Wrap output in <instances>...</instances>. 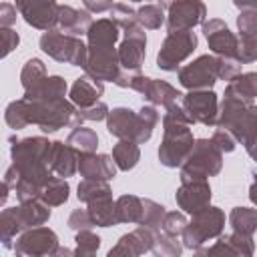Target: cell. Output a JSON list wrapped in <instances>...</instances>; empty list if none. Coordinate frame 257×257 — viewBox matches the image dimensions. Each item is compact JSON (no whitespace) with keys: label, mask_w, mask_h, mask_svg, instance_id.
I'll return each mask as SVG.
<instances>
[{"label":"cell","mask_w":257,"mask_h":257,"mask_svg":"<svg viewBox=\"0 0 257 257\" xmlns=\"http://www.w3.org/2000/svg\"><path fill=\"white\" fill-rule=\"evenodd\" d=\"M215 124H219V128L231 133L237 143L241 141L247 155L253 157V147H255V137H257V106H255V102H249L235 94L225 92Z\"/></svg>","instance_id":"1"},{"label":"cell","mask_w":257,"mask_h":257,"mask_svg":"<svg viewBox=\"0 0 257 257\" xmlns=\"http://www.w3.org/2000/svg\"><path fill=\"white\" fill-rule=\"evenodd\" d=\"M157 110L147 106L143 108L139 114H135L133 110L128 108H114L110 114H108V133L118 137V139H124V141H131V143H145L151 133H153V126L157 124Z\"/></svg>","instance_id":"2"},{"label":"cell","mask_w":257,"mask_h":257,"mask_svg":"<svg viewBox=\"0 0 257 257\" xmlns=\"http://www.w3.org/2000/svg\"><path fill=\"white\" fill-rule=\"evenodd\" d=\"M223 167V153L207 139H199L183 161V181H205Z\"/></svg>","instance_id":"3"},{"label":"cell","mask_w":257,"mask_h":257,"mask_svg":"<svg viewBox=\"0 0 257 257\" xmlns=\"http://www.w3.org/2000/svg\"><path fill=\"white\" fill-rule=\"evenodd\" d=\"M225 229V213L219 207H207L193 215V221L185 225L183 229V241L185 247L197 249L205 241L215 239Z\"/></svg>","instance_id":"4"},{"label":"cell","mask_w":257,"mask_h":257,"mask_svg":"<svg viewBox=\"0 0 257 257\" xmlns=\"http://www.w3.org/2000/svg\"><path fill=\"white\" fill-rule=\"evenodd\" d=\"M191 149H193V135L187 128V124L165 118V139L159 149L161 163L167 167H177L187 159Z\"/></svg>","instance_id":"5"},{"label":"cell","mask_w":257,"mask_h":257,"mask_svg":"<svg viewBox=\"0 0 257 257\" xmlns=\"http://www.w3.org/2000/svg\"><path fill=\"white\" fill-rule=\"evenodd\" d=\"M40 46L44 52H48L56 60L70 62L74 66H84L86 62V46L78 38L58 34V32H46L40 38Z\"/></svg>","instance_id":"6"},{"label":"cell","mask_w":257,"mask_h":257,"mask_svg":"<svg viewBox=\"0 0 257 257\" xmlns=\"http://www.w3.org/2000/svg\"><path fill=\"white\" fill-rule=\"evenodd\" d=\"M197 46V36L191 30H183V32H171L165 42L163 48L159 52V66L165 70H177L179 62L185 60Z\"/></svg>","instance_id":"7"},{"label":"cell","mask_w":257,"mask_h":257,"mask_svg":"<svg viewBox=\"0 0 257 257\" xmlns=\"http://www.w3.org/2000/svg\"><path fill=\"white\" fill-rule=\"evenodd\" d=\"M237 26L241 32L237 58L241 64H251L257 58V6L255 4H241Z\"/></svg>","instance_id":"8"},{"label":"cell","mask_w":257,"mask_h":257,"mask_svg":"<svg viewBox=\"0 0 257 257\" xmlns=\"http://www.w3.org/2000/svg\"><path fill=\"white\" fill-rule=\"evenodd\" d=\"M179 80L191 90H209L217 82V56H199L179 72Z\"/></svg>","instance_id":"9"},{"label":"cell","mask_w":257,"mask_h":257,"mask_svg":"<svg viewBox=\"0 0 257 257\" xmlns=\"http://www.w3.org/2000/svg\"><path fill=\"white\" fill-rule=\"evenodd\" d=\"M203 32L207 36L209 48L217 54V58H237V54H239V40H237V36L229 30V26L223 20L213 18L209 22H203Z\"/></svg>","instance_id":"10"},{"label":"cell","mask_w":257,"mask_h":257,"mask_svg":"<svg viewBox=\"0 0 257 257\" xmlns=\"http://www.w3.org/2000/svg\"><path fill=\"white\" fill-rule=\"evenodd\" d=\"M56 245H58L56 235L50 229L38 227V229L24 233L16 241L14 249L20 257H44V255H50L56 249Z\"/></svg>","instance_id":"11"},{"label":"cell","mask_w":257,"mask_h":257,"mask_svg":"<svg viewBox=\"0 0 257 257\" xmlns=\"http://www.w3.org/2000/svg\"><path fill=\"white\" fill-rule=\"evenodd\" d=\"M255 241L253 237H243L237 233L221 237L213 247L197 251L195 257H253Z\"/></svg>","instance_id":"12"},{"label":"cell","mask_w":257,"mask_h":257,"mask_svg":"<svg viewBox=\"0 0 257 257\" xmlns=\"http://www.w3.org/2000/svg\"><path fill=\"white\" fill-rule=\"evenodd\" d=\"M185 106L193 120L207 124V126L217 122L219 102H217V94L213 90H191L185 96Z\"/></svg>","instance_id":"13"},{"label":"cell","mask_w":257,"mask_h":257,"mask_svg":"<svg viewBox=\"0 0 257 257\" xmlns=\"http://www.w3.org/2000/svg\"><path fill=\"white\" fill-rule=\"evenodd\" d=\"M169 30L171 32H183L191 30L195 24L203 22L207 10L201 2H177L169 6Z\"/></svg>","instance_id":"14"},{"label":"cell","mask_w":257,"mask_h":257,"mask_svg":"<svg viewBox=\"0 0 257 257\" xmlns=\"http://www.w3.org/2000/svg\"><path fill=\"white\" fill-rule=\"evenodd\" d=\"M211 201V187L207 181H183L181 189L177 191V203L181 209L189 213H199L209 207Z\"/></svg>","instance_id":"15"},{"label":"cell","mask_w":257,"mask_h":257,"mask_svg":"<svg viewBox=\"0 0 257 257\" xmlns=\"http://www.w3.org/2000/svg\"><path fill=\"white\" fill-rule=\"evenodd\" d=\"M18 8L28 24L48 30L58 22V6L54 2H18Z\"/></svg>","instance_id":"16"},{"label":"cell","mask_w":257,"mask_h":257,"mask_svg":"<svg viewBox=\"0 0 257 257\" xmlns=\"http://www.w3.org/2000/svg\"><path fill=\"white\" fill-rule=\"evenodd\" d=\"M46 163L60 177H70L76 171V157L72 149L64 147L62 143H50L48 153H46Z\"/></svg>","instance_id":"17"},{"label":"cell","mask_w":257,"mask_h":257,"mask_svg":"<svg viewBox=\"0 0 257 257\" xmlns=\"http://www.w3.org/2000/svg\"><path fill=\"white\" fill-rule=\"evenodd\" d=\"M80 173L92 181H104L114 177V165L106 155H84L80 157Z\"/></svg>","instance_id":"18"},{"label":"cell","mask_w":257,"mask_h":257,"mask_svg":"<svg viewBox=\"0 0 257 257\" xmlns=\"http://www.w3.org/2000/svg\"><path fill=\"white\" fill-rule=\"evenodd\" d=\"M233 233L243 237H253L257 229V211L253 207H235L229 215Z\"/></svg>","instance_id":"19"},{"label":"cell","mask_w":257,"mask_h":257,"mask_svg":"<svg viewBox=\"0 0 257 257\" xmlns=\"http://www.w3.org/2000/svg\"><path fill=\"white\" fill-rule=\"evenodd\" d=\"M102 92V84L100 82H92L90 78H78L70 90V96L72 100L80 106V108H86L90 104L96 102V98L100 96Z\"/></svg>","instance_id":"20"},{"label":"cell","mask_w":257,"mask_h":257,"mask_svg":"<svg viewBox=\"0 0 257 257\" xmlns=\"http://www.w3.org/2000/svg\"><path fill=\"white\" fill-rule=\"evenodd\" d=\"M225 92L235 94L243 100L255 102V98H257V74L255 72H241L235 80H231L227 84Z\"/></svg>","instance_id":"21"},{"label":"cell","mask_w":257,"mask_h":257,"mask_svg":"<svg viewBox=\"0 0 257 257\" xmlns=\"http://www.w3.org/2000/svg\"><path fill=\"white\" fill-rule=\"evenodd\" d=\"M86 213H88L90 223H96V225H100V227H108V225H114V223H116L114 205H112V201H110V195L90 201Z\"/></svg>","instance_id":"22"},{"label":"cell","mask_w":257,"mask_h":257,"mask_svg":"<svg viewBox=\"0 0 257 257\" xmlns=\"http://www.w3.org/2000/svg\"><path fill=\"white\" fill-rule=\"evenodd\" d=\"M58 22L64 28V32L82 34L90 22V16L86 12H78V10L68 8V6H58Z\"/></svg>","instance_id":"23"},{"label":"cell","mask_w":257,"mask_h":257,"mask_svg":"<svg viewBox=\"0 0 257 257\" xmlns=\"http://www.w3.org/2000/svg\"><path fill=\"white\" fill-rule=\"evenodd\" d=\"M114 217L116 221H128V223H141L143 217V201H139L133 195H124L114 203Z\"/></svg>","instance_id":"24"},{"label":"cell","mask_w":257,"mask_h":257,"mask_svg":"<svg viewBox=\"0 0 257 257\" xmlns=\"http://www.w3.org/2000/svg\"><path fill=\"white\" fill-rule=\"evenodd\" d=\"M22 229L24 225L18 209H6L4 213H0V241L4 245H10V239Z\"/></svg>","instance_id":"25"},{"label":"cell","mask_w":257,"mask_h":257,"mask_svg":"<svg viewBox=\"0 0 257 257\" xmlns=\"http://www.w3.org/2000/svg\"><path fill=\"white\" fill-rule=\"evenodd\" d=\"M112 159L122 171H128L139 161V147L131 141H120L112 151Z\"/></svg>","instance_id":"26"},{"label":"cell","mask_w":257,"mask_h":257,"mask_svg":"<svg viewBox=\"0 0 257 257\" xmlns=\"http://www.w3.org/2000/svg\"><path fill=\"white\" fill-rule=\"evenodd\" d=\"M40 197L46 205H62L68 199V185L62 179H50L42 187Z\"/></svg>","instance_id":"27"},{"label":"cell","mask_w":257,"mask_h":257,"mask_svg":"<svg viewBox=\"0 0 257 257\" xmlns=\"http://www.w3.org/2000/svg\"><path fill=\"white\" fill-rule=\"evenodd\" d=\"M96 143H98V139H96L94 131L84 128V126L74 128V131L70 133V137H68V145L74 147V149L80 151V153H86V155H90V153L96 149Z\"/></svg>","instance_id":"28"},{"label":"cell","mask_w":257,"mask_h":257,"mask_svg":"<svg viewBox=\"0 0 257 257\" xmlns=\"http://www.w3.org/2000/svg\"><path fill=\"white\" fill-rule=\"evenodd\" d=\"M42 80H44V64L38 58L28 60L22 70V84H24L26 92H32L34 88H38Z\"/></svg>","instance_id":"29"},{"label":"cell","mask_w":257,"mask_h":257,"mask_svg":"<svg viewBox=\"0 0 257 257\" xmlns=\"http://www.w3.org/2000/svg\"><path fill=\"white\" fill-rule=\"evenodd\" d=\"M110 195V187L104 183V181H92V179H86L84 183L78 185V199L80 201H94V199H100V197H108Z\"/></svg>","instance_id":"30"},{"label":"cell","mask_w":257,"mask_h":257,"mask_svg":"<svg viewBox=\"0 0 257 257\" xmlns=\"http://www.w3.org/2000/svg\"><path fill=\"white\" fill-rule=\"evenodd\" d=\"M151 249L155 251L157 257H179L181 255V245L173 235H157Z\"/></svg>","instance_id":"31"},{"label":"cell","mask_w":257,"mask_h":257,"mask_svg":"<svg viewBox=\"0 0 257 257\" xmlns=\"http://www.w3.org/2000/svg\"><path fill=\"white\" fill-rule=\"evenodd\" d=\"M100 247V239L90 231H80L76 235V253L74 257H94Z\"/></svg>","instance_id":"32"},{"label":"cell","mask_w":257,"mask_h":257,"mask_svg":"<svg viewBox=\"0 0 257 257\" xmlns=\"http://www.w3.org/2000/svg\"><path fill=\"white\" fill-rule=\"evenodd\" d=\"M141 24H145L147 28H159L163 24V4H151V6H143L137 16H135Z\"/></svg>","instance_id":"33"},{"label":"cell","mask_w":257,"mask_h":257,"mask_svg":"<svg viewBox=\"0 0 257 257\" xmlns=\"http://www.w3.org/2000/svg\"><path fill=\"white\" fill-rule=\"evenodd\" d=\"M243 64L237 58H217V78L221 80H235L241 74Z\"/></svg>","instance_id":"34"},{"label":"cell","mask_w":257,"mask_h":257,"mask_svg":"<svg viewBox=\"0 0 257 257\" xmlns=\"http://www.w3.org/2000/svg\"><path fill=\"white\" fill-rule=\"evenodd\" d=\"M211 143H213L221 153H231V151H235V147H237L235 137H233L231 133L223 131V128H217V131H215V135H213Z\"/></svg>","instance_id":"35"},{"label":"cell","mask_w":257,"mask_h":257,"mask_svg":"<svg viewBox=\"0 0 257 257\" xmlns=\"http://www.w3.org/2000/svg\"><path fill=\"white\" fill-rule=\"evenodd\" d=\"M161 225H163V229H165L167 235H173L175 237L177 233H183L187 221H185V217L181 213H169V215H165V219H163Z\"/></svg>","instance_id":"36"},{"label":"cell","mask_w":257,"mask_h":257,"mask_svg":"<svg viewBox=\"0 0 257 257\" xmlns=\"http://www.w3.org/2000/svg\"><path fill=\"white\" fill-rule=\"evenodd\" d=\"M16 46H18V34L10 28H0V58H4Z\"/></svg>","instance_id":"37"},{"label":"cell","mask_w":257,"mask_h":257,"mask_svg":"<svg viewBox=\"0 0 257 257\" xmlns=\"http://www.w3.org/2000/svg\"><path fill=\"white\" fill-rule=\"evenodd\" d=\"M104 116H106V104L102 102H94L78 112V118H88V120H100Z\"/></svg>","instance_id":"38"},{"label":"cell","mask_w":257,"mask_h":257,"mask_svg":"<svg viewBox=\"0 0 257 257\" xmlns=\"http://www.w3.org/2000/svg\"><path fill=\"white\" fill-rule=\"evenodd\" d=\"M68 225H70L72 229H82V231H86V227H90V219H88V213H86V211H80V209H76V211L70 215V219H68Z\"/></svg>","instance_id":"39"},{"label":"cell","mask_w":257,"mask_h":257,"mask_svg":"<svg viewBox=\"0 0 257 257\" xmlns=\"http://www.w3.org/2000/svg\"><path fill=\"white\" fill-rule=\"evenodd\" d=\"M14 20H16V10H14V6H10V4H0V28L14 24Z\"/></svg>","instance_id":"40"},{"label":"cell","mask_w":257,"mask_h":257,"mask_svg":"<svg viewBox=\"0 0 257 257\" xmlns=\"http://www.w3.org/2000/svg\"><path fill=\"white\" fill-rule=\"evenodd\" d=\"M50 255H52V257H74V253H72V251H68V249H64V247H60V249L56 247Z\"/></svg>","instance_id":"41"},{"label":"cell","mask_w":257,"mask_h":257,"mask_svg":"<svg viewBox=\"0 0 257 257\" xmlns=\"http://www.w3.org/2000/svg\"><path fill=\"white\" fill-rule=\"evenodd\" d=\"M6 199H8V189H6L4 183H0V205H2Z\"/></svg>","instance_id":"42"}]
</instances>
